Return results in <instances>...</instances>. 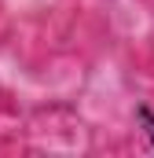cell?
<instances>
[{
    "label": "cell",
    "mask_w": 154,
    "mask_h": 158,
    "mask_svg": "<svg viewBox=\"0 0 154 158\" xmlns=\"http://www.w3.org/2000/svg\"><path fill=\"white\" fill-rule=\"evenodd\" d=\"M136 121H140V129H143V136H147V143H151V151H154V107L151 103H140L136 107Z\"/></svg>",
    "instance_id": "cell-1"
}]
</instances>
